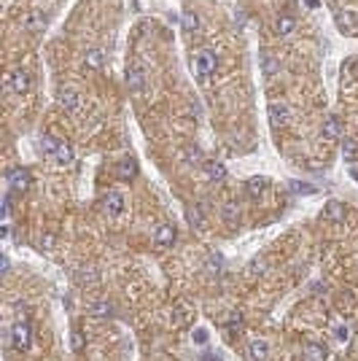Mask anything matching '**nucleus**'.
Listing matches in <instances>:
<instances>
[{
	"label": "nucleus",
	"instance_id": "dca6fc26",
	"mask_svg": "<svg viewBox=\"0 0 358 361\" xmlns=\"http://www.w3.org/2000/svg\"><path fill=\"white\" fill-rule=\"evenodd\" d=\"M186 218H188V224H192L194 229H202L205 227V213H202V208H199V205L188 208L186 210Z\"/></svg>",
	"mask_w": 358,
	"mask_h": 361
},
{
	"label": "nucleus",
	"instance_id": "f257e3e1",
	"mask_svg": "<svg viewBox=\"0 0 358 361\" xmlns=\"http://www.w3.org/2000/svg\"><path fill=\"white\" fill-rule=\"evenodd\" d=\"M30 343H33V332H30V324L27 321H16L11 326V345L16 350H27Z\"/></svg>",
	"mask_w": 358,
	"mask_h": 361
},
{
	"label": "nucleus",
	"instance_id": "20e7f679",
	"mask_svg": "<svg viewBox=\"0 0 358 361\" xmlns=\"http://www.w3.org/2000/svg\"><path fill=\"white\" fill-rule=\"evenodd\" d=\"M218 65V59L213 51H199V59H197V70H199V76H210V73L216 70Z\"/></svg>",
	"mask_w": 358,
	"mask_h": 361
},
{
	"label": "nucleus",
	"instance_id": "0eeeda50",
	"mask_svg": "<svg viewBox=\"0 0 358 361\" xmlns=\"http://www.w3.org/2000/svg\"><path fill=\"white\" fill-rule=\"evenodd\" d=\"M102 205H105V210H108L111 216L121 213V210H124V194L121 192H108L105 199H102Z\"/></svg>",
	"mask_w": 358,
	"mask_h": 361
},
{
	"label": "nucleus",
	"instance_id": "4be33fe9",
	"mask_svg": "<svg viewBox=\"0 0 358 361\" xmlns=\"http://www.w3.org/2000/svg\"><path fill=\"white\" fill-rule=\"evenodd\" d=\"M102 59H105V57H102L100 49H89V51H87V59H83V62H87L89 70H97V68H102Z\"/></svg>",
	"mask_w": 358,
	"mask_h": 361
},
{
	"label": "nucleus",
	"instance_id": "c756f323",
	"mask_svg": "<svg viewBox=\"0 0 358 361\" xmlns=\"http://www.w3.org/2000/svg\"><path fill=\"white\" fill-rule=\"evenodd\" d=\"M186 156H188L186 162H194V165L202 162V151H199V148H186Z\"/></svg>",
	"mask_w": 358,
	"mask_h": 361
},
{
	"label": "nucleus",
	"instance_id": "a878e982",
	"mask_svg": "<svg viewBox=\"0 0 358 361\" xmlns=\"http://www.w3.org/2000/svg\"><path fill=\"white\" fill-rule=\"evenodd\" d=\"M57 146H59V141H54L51 135H44V137H40V148H44V154H51V156H54Z\"/></svg>",
	"mask_w": 358,
	"mask_h": 361
},
{
	"label": "nucleus",
	"instance_id": "4c0bfd02",
	"mask_svg": "<svg viewBox=\"0 0 358 361\" xmlns=\"http://www.w3.org/2000/svg\"><path fill=\"white\" fill-rule=\"evenodd\" d=\"M51 243H54V237H51V235H46L44 240H40V246H44V248H51Z\"/></svg>",
	"mask_w": 358,
	"mask_h": 361
},
{
	"label": "nucleus",
	"instance_id": "1a4fd4ad",
	"mask_svg": "<svg viewBox=\"0 0 358 361\" xmlns=\"http://www.w3.org/2000/svg\"><path fill=\"white\" fill-rule=\"evenodd\" d=\"M59 105L65 111H70V113H76L78 108H81V97H78V92H73V89H65L59 94Z\"/></svg>",
	"mask_w": 358,
	"mask_h": 361
},
{
	"label": "nucleus",
	"instance_id": "6ab92c4d",
	"mask_svg": "<svg viewBox=\"0 0 358 361\" xmlns=\"http://www.w3.org/2000/svg\"><path fill=\"white\" fill-rule=\"evenodd\" d=\"M54 159H57L59 165H65V167L73 165V148H70L68 143H59V146H57V151H54Z\"/></svg>",
	"mask_w": 358,
	"mask_h": 361
},
{
	"label": "nucleus",
	"instance_id": "c85d7f7f",
	"mask_svg": "<svg viewBox=\"0 0 358 361\" xmlns=\"http://www.w3.org/2000/svg\"><path fill=\"white\" fill-rule=\"evenodd\" d=\"M38 25H44V14H40V11H35L33 16L27 19V30H38Z\"/></svg>",
	"mask_w": 358,
	"mask_h": 361
},
{
	"label": "nucleus",
	"instance_id": "c9c22d12",
	"mask_svg": "<svg viewBox=\"0 0 358 361\" xmlns=\"http://www.w3.org/2000/svg\"><path fill=\"white\" fill-rule=\"evenodd\" d=\"M250 272H264V259H256L250 264Z\"/></svg>",
	"mask_w": 358,
	"mask_h": 361
},
{
	"label": "nucleus",
	"instance_id": "aec40b11",
	"mask_svg": "<svg viewBox=\"0 0 358 361\" xmlns=\"http://www.w3.org/2000/svg\"><path fill=\"white\" fill-rule=\"evenodd\" d=\"M261 70H264V76H275L280 70V62L272 54H261Z\"/></svg>",
	"mask_w": 358,
	"mask_h": 361
},
{
	"label": "nucleus",
	"instance_id": "4468645a",
	"mask_svg": "<svg viewBox=\"0 0 358 361\" xmlns=\"http://www.w3.org/2000/svg\"><path fill=\"white\" fill-rule=\"evenodd\" d=\"M323 216L329 218V221H334V224H340V221H345V205H342V203H336V199H331V203L326 205Z\"/></svg>",
	"mask_w": 358,
	"mask_h": 361
},
{
	"label": "nucleus",
	"instance_id": "ddd939ff",
	"mask_svg": "<svg viewBox=\"0 0 358 361\" xmlns=\"http://www.w3.org/2000/svg\"><path fill=\"white\" fill-rule=\"evenodd\" d=\"M248 353H250V358H254V361H267L269 345L264 343V339H254V343L248 345Z\"/></svg>",
	"mask_w": 358,
	"mask_h": 361
},
{
	"label": "nucleus",
	"instance_id": "412c9836",
	"mask_svg": "<svg viewBox=\"0 0 358 361\" xmlns=\"http://www.w3.org/2000/svg\"><path fill=\"white\" fill-rule=\"evenodd\" d=\"M181 27L188 30V33H194V30H199V16L194 11H183L181 14Z\"/></svg>",
	"mask_w": 358,
	"mask_h": 361
},
{
	"label": "nucleus",
	"instance_id": "e433bc0d",
	"mask_svg": "<svg viewBox=\"0 0 358 361\" xmlns=\"http://www.w3.org/2000/svg\"><path fill=\"white\" fill-rule=\"evenodd\" d=\"M194 339H197V343H205V339H207L205 329H197V332H194Z\"/></svg>",
	"mask_w": 358,
	"mask_h": 361
},
{
	"label": "nucleus",
	"instance_id": "423d86ee",
	"mask_svg": "<svg viewBox=\"0 0 358 361\" xmlns=\"http://www.w3.org/2000/svg\"><path fill=\"white\" fill-rule=\"evenodd\" d=\"M321 132H323L326 141H340V137H342V124H340V119H336V116H329V119L323 122Z\"/></svg>",
	"mask_w": 358,
	"mask_h": 361
},
{
	"label": "nucleus",
	"instance_id": "f3484780",
	"mask_svg": "<svg viewBox=\"0 0 358 361\" xmlns=\"http://www.w3.org/2000/svg\"><path fill=\"white\" fill-rule=\"evenodd\" d=\"M326 358H329V348L326 345H318V343L307 345V361H326Z\"/></svg>",
	"mask_w": 358,
	"mask_h": 361
},
{
	"label": "nucleus",
	"instance_id": "b1692460",
	"mask_svg": "<svg viewBox=\"0 0 358 361\" xmlns=\"http://www.w3.org/2000/svg\"><path fill=\"white\" fill-rule=\"evenodd\" d=\"M275 27H278V35H291L293 27H297V22H293V16H280Z\"/></svg>",
	"mask_w": 358,
	"mask_h": 361
},
{
	"label": "nucleus",
	"instance_id": "39448f33",
	"mask_svg": "<svg viewBox=\"0 0 358 361\" xmlns=\"http://www.w3.org/2000/svg\"><path fill=\"white\" fill-rule=\"evenodd\" d=\"M175 224H162L159 229H156V235H154V240H156V246H162V248H167V246H173L175 243Z\"/></svg>",
	"mask_w": 358,
	"mask_h": 361
},
{
	"label": "nucleus",
	"instance_id": "473e14b6",
	"mask_svg": "<svg viewBox=\"0 0 358 361\" xmlns=\"http://www.w3.org/2000/svg\"><path fill=\"white\" fill-rule=\"evenodd\" d=\"M207 264H210V267H207L210 272H218V270H221V256H210Z\"/></svg>",
	"mask_w": 358,
	"mask_h": 361
},
{
	"label": "nucleus",
	"instance_id": "2f4dec72",
	"mask_svg": "<svg viewBox=\"0 0 358 361\" xmlns=\"http://www.w3.org/2000/svg\"><path fill=\"white\" fill-rule=\"evenodd\" d=\"M243 324V313L240 310H231V315H229V326H240Z\"/></svg>",
	"mask_w": 358,
	"mask_h": 361
},
{
	"label": "nucleus",
	"instance_id": "bb28decb",
	"mask_svg": "<svg viewBox=\"0 0 358 361\" xmlns=\"http://www.w3.org/2000/svg\"><path fill=\"white\" fill-rule=\"evenodd\" d=\"M336 25H340V30H350L353 25H355V19H353V14H342V11H336Z\"/></svg>",
	"mask_w": 358,
	"mask_h": 361
},
{
	"label": "nucleus",
	"instance_id": "7ed1b4c3",
	"mask_svg": "<svg viewBox=\"0 0 358 361\" xmlns=\"http://www.w3.org/2000/svg\"><path fill=\"white\" fill-rule=\"evenodd\" d=\"M30 180H33V175H30L27 167H14V170H8V186H11L14 192H25V189L30 186Z\"/></svg>",
	"mask_w": 358,
	"mask_h": 361
},
{
	"label": "nucleus",
	"instance_id": "f03ea898",
	"mask_svg": "<svg viewBox=\"0 0 358 361\" xmlns=\"http://www.w3.org/2000/svg\"><path fill=\"white\" fill-rule=\"evenodd\" d=\"M267 113H269V124H272V127H286V124H288V116H291L288 105H286V103H278V100L269 103Z\"/></svg>",
	"mask_w": 358,
	"mask_h": 361
},
{
	"label": "nucleus",
	"instance_id": "9d476101",
	"mask_svg": "<svg viewBox=\"0 0 358 361\" xmlns=\"http://www.w3.org/2000/svg\"><path fill=\"white\" fill-rule=\"evenodd\" d=\"M116 175H119L121 180H130V178H135L138 175V162H135V159H121L119 162V167H116Z\"/></svg>",
	"mask_w": 358,
	"mask_h": 361
},
{
	"label": "nucleus",
	"instance_id": "9b49d317",
	"mask_svg": "<svg viewBox=\"0 0 358 361\" xmlns=\"http://www.w3.org/2000/svg\"><path fill=\"white\" fill-rule=\"evenodd\" d=\"M127 87L135 89V92H143V87H145V73H143V68H130L127 70Z\"/></svg>",
	"mask_w": 358,
	"mask_h": 361
},
{
	"label": "nucleus",
	"instance_id": "2eb2a0df",
	"mask_svg": "<svg viewBox=\"0 0 358 361\" xmlns=\"http://www.w3.org/2000/svg\"><path fill=\"white\" fill-rule=\"evenodd\" d=\"M245 189H248V194H250V197L264 194V189H267V178H264V175H254V178H248Z\"/></svg>",
	"mask_w": 358,
	"mask_h": 361
},
{
	"label": "nucleus",
	"instance_id": "5701e85b",
	"mask_svg": "<svg viewBox=\"0 0 358 361\" xmlns=\"http://www.w3.org/2000/svg\"><path fill=\"white\" fill-rule=\"evenodd\" d=\"M92 315H97V318H111L113 315V305L111 302H94L92 305Z\"/></svg>",
	"mask_w": 358,
	"mask_h": 361
},
{
	"label": "nucleus",
	"instance_id": "f8f14e48",
	"mask_svg": "<svg viewBox=\"0 0 358 361\" xmlns=\"http://www.w3.org/2000/svg\"><path fill=\"white\" fill-rule=\"evenodd\" d=\"M11 89H14L16 94H25V92L30 89V73L14 70V73H11Z\"/></svg>",
	"mask_w": 358,
	"mask_h": 361
},
{
	"label": "nucleus",
	"instance_id": "a211bd4d",
	"mask_svg": "<svg viewBox=\"0 0 358 361\" xmlns=\"http://www.w3.org/2000/svg\"><path fill=\"white\" fill-rule=\"evenodd\" d=\"M205 173H207L210 180H224L226 178V167L221 165V162H207L205 165Z\"/></svg>",
	"mask_w": 358,
	"mask_h": 361
},
{
	"label": "nucleus",
	"instance_id": "393cba45",
	"mask_svg": "<svg viewBox=\"0 0 358 361\" xmlns=\"http://www.w3.org/2000/svg\"><path fill=\"white\" fill-rule=\"evenodd\" d=\"M224 218L229 221V224H237V218H240L237 203H226V205H224Z\"/></svg>",
	"mask_w": 358,
	"mask_h": 361
},
{
	"label": "nucleus",
	"instance_id": "58836bf2",
	"mask_svg": "<svg viewBox=\"0 0 358 361\" xmlns=\"http://www.w3.org/2000/svg\"><path fill=\"white\" fill-rule=\"evenodd\" d=\"M304 3H307L310 8H315V6H318V0H304Z\"/></svg>",
	"mask_w": 358,
	"mask_h": 361
},
{
	"label": "nucleus",
	"instance_id": "72a5a7b5",
	"mask_svg": "<svg viewBox=\"0 0 358 361\" xmlns=\"http://www.w3.org/2000/svg\"><path fill=\"white\" fill-rule=\"evenodd\" d=\"M334 334H336V339H347V337H350V329H347V326H336Z\"/></svg>",
	"mask_w": 358,
	"mask_h": 361
},
{
	"label": "nucleus",
	"instance_id": "7c9ffc66",
	"mask_svg": "<svg viewBox=\"0 0 358 361\" xmlns=\"http://www.w3.org/2000/svg\"><path fill=\"white\" fill-rule=\"evenodd\" d=\"M342 156H345V159H355V143L345 141V146H342Z\"/></svg>",
	"mask_w": 358,
	"mask_h": 361
},
{
	"label": "nucleus",
	"instance_id": "6e6552de",
	"mask_svg": "<svg viewBox=\"0 0 358 361\" xmlns=\"http://www.w3.org/2000/svg\"><path fill=\"white\" fill-rule=\"evenodd\" d=\"M76 280L81 286H94V283L100 280V275H97V270H94V267H89V264H81V267H76Z\"/></svg>",
	"mask_w": 358,
	"mask_h": 361
},
{
	"label": "nucleus",
	"instance_id": "f704fd0d",
	"mask_svg": "<svg viewBox=\"0 0 358 361\" xmlns=\"http://www.w3.org/2000/svg\"><path fill=\"white\" fill-rule=\"evenodd\" d=\"M83 348V337L81 332H73V350H81Z\"/></svg>",
	"mask_w": 358,
	"mask_h": 361
},
{
	"label": "nucleus",
	"instance_id": "cd10ccee",
	"mask_svg": "<svg viewBox=\"0 0 358 361\" xmlns=\"http://www.w3.org/2000/svg\"><path fill=\"white\" fill-rule=\"evenodd\" d=\"M188 315H192V310H188L186 305H178L175 310H173V318H175V324H186V321H188Z\"/></svg>",
	"mask_w": 358,
	"mask_h": 361
}]
</instances>
